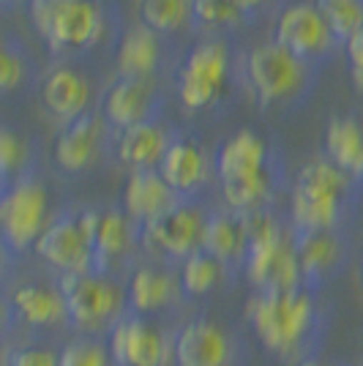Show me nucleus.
Wrapping results in <instances>:
<instances>
[{"instance_id":"7ed1b4c3","label":"nucleus","mask_w":363,"mask_h":366,"mask_svg":"<svg viewBox=\"0 0 363 366\" xmlns=\"http://www.w3.org/2000/svg\"><path fill=\"white\" fill-rule=\"evenodd\" d=\"M352 189L347 172L331 164L328 159L309 162L298 172L289 199V219L295 232H331L339 227L344 202Z\"/></svg>"},{"instance_id":"412c9836","label":"nucleus","mask_w":363,"mask_h":366,"mask_svg":"<svg viewBox=\"0 0 363 366\" xmlns=\"http://www.w3.org/2000/svg\"><path fill=\"white\" fill-rule=\"evenodd\" d=\"M159 175L166 181V186L178 194L189 197L194 194L199 186L208 178V162L205 153L199 151V145L181 139V142H169L164 159L159 164Z\"/></svg>"},{"instance_id":"a211bd4d","label":"nucleus","mask_w":363,"mask_h":366,"mask_svg":"<svg viewBox=\"0 0 363 366\" xmlns=\"http://www.w3.org/2000/svg\"><path fill=\"white\" fill-rule=\"evenodd\" d=\"M202 252L216 257L229 274H235L246 262L249 252V224L246 216L235 211H213L205 219L202 232Z\"/></svg>"},{"instance_id":"58836bf2","label":"nucleus","mask_w":363,"mask_h":366,"mask_svg":"<svg viewBox=\"0 0 363 366\" xmlns=\"http://www.w3.org/2000/svg\"><path fill=\"white\" fill-rule=\"evenodd\" d=\"M292 366H344V364H339V361H325L322 355H312V358H303V361H298V364H292Z\"/></svg>"},{"instance_id":"9b49d317","label":"nucleus","mask_w":363,"mask_h":366,"mask_svg":"<svg viewBox=\"0 0 363 366\" xmlns=\"http://www.w3.org/2000/svg\"><path fill=\"white\" fill-rule=\"evenodd\" d=\"M85 222L91 229L93 271L121 279L134 244H139V227L126 216V211H85Z\"/></svg>"},{"instance_id":"2f4dec72","label":"nucleus","mask_w":363,"mask_h":366,"mask_svg":"<svg viewBox=\"0 0 363 366\" xmlns=\"http://www.w3.org/2000/svg\"><path fill=\"white\" fill-rule=\"evenodd\" d=\"M61 347H52L41 336H33L25 342H11L6 366H58Z\"/></svg>"},{"instance_id":"0eeeda50","label":"nucleus","mask_w":363,"mask_h":366,"mask_svg":"<svg viewBox=\"0 0 363 366\" xmlns=\"http://www.w3.org/2000/svg\"><path fill=\"white\" fill-rule=\"evenodd\" d=\"M33 22L55 49L93 46L104 28L93 0H33Z\"/></svg>"},{"instance_id":"f3484780","label":"nucleus","mask_w":363,"mask_h":366,"mask_svg":"<svg viewBox=\"0 0 363 366\" xmlns=\"http://www.w3.org/2000/svg\"><path fill=\"white\" fill-rule=\"evenodd\" d=\"M331 31L314 9V3H295L282 14L276 25V44L284 46L295 58H312L331 46Z\"/></svg>"},{"instance_id":"c03bdc74","label":"nucleus","mask_w":363,"mask_h":366,"mask_svg":"<svg viewBox=\"0 0 363 366\" xmlns=\"http://www.w3.org/2000/svg\"><path fill=\"white\" fill-rule=\"evenodd\" d=\"M344 366H347V364H344Z\"/></svg>"},{"instance_id":"a19ab883","label":"nucleus","mask_w":363,"mask_h":366,"mask_svg":"<svg viewBox=\"0 0 363 366\" xmlns=\"http://www.w3.org/2000/svg\"><path fill=\"white\" fill-rule=\"evenodd\" d=\"M9 339H0V366H6V355H9Z\"/></svg>"},{"instance_id":"4468645a","label":"nucleus","mask_w":363,"mask_h":366,"mask_svg":"<svg viewBox=\"0 0 363 366\" xmlns=\"http://www.w3.org/2000/svg\"><path fill=\"white\" fill-rule=\"evenodd\" d=\"M246 74H249V82L259 96V102L271 104L279 99H287L289 93L301 88L303 61L273 41V44L252 49V55L246 61Z\"/></svg>"},{"instance_id":"7c9ffc66","label":"nucleus","mask_w":363,"mask_h":366,"mask_svg":"<svg viewBox=\"0 0 363 366\" xmlns=\"http://www.w3.org/2000/svg\"><path fill=\"white\" fill-rule=\"evenodd\" d=\"M58 366H115L106 339L74 334L66 345H61Z\"/></svg>"},{"instance_id":"6e6552de","label":"nucleus","mask_w":363,"mask_h":366,"mask_svg":"<svg viewBox=\"0 0 363 366\" xmlns=\"http://www.w3.org/2000/svg\"><path fill=\"white\" fill-rule=\"evenodd\" d=\"M115 366H172V347H175V328L164 320L139 317L126 312L106 336Z\"/></svg>"},{"instance_id":"c9c22d12","label":"nucleus","mask_w":363,"mask_h":366,"mask_svg":"<svg viewBox=\"0 0 363 366\" xmlns=\"http://www.w3.org/2000/svg\"><path fill=\"white\" fill-rule=\"evenodd\" d=\"M347 58L349 71H352V82H355L358 91H363V31H358L347 41Z\"/></svg>"},{"instance_id":"37998d69","label":"nucleus","mask_w":363,"mask_h":366,"mask_svg":"<svg viewBox=\"0 0 363 366\" xmlns=\"http://www.w3.org/2000/svg\"><path fill=\"white\" fill-rule=\"evenodd\" d=\"M361 285H363V249H361Z\"/></svg>"},{"instance_id":"72a5a7b5","label":"nucleus","mask_w":363,"mask_h":366,"mask_svg":"<svg viewBox=\"0 0 363 366\" xmlns=\"http://www.w3.org/2000/svg\"><path fill=\"white\" fill-rule=\"evenodd\" d=\"M192 11L208 25H227V22H235L241 14L232 0H194Z\"/></svg>"},{"instance_id":"79ce46f5","label":"nucleus","mask_w":363,"mask_h":366,"mask_svg":"<svg viewBox=\"0 0 363 366\" xmlns=\"http://www.w3.org/2000/svg\"><path fill=\"white\" fill-rule=\"evenodd\" d=\"M6 189H9V183H6V181H3V178H0V197L6 194Z\"/></svg>"},{"instance_id":"e433bc0d","label":"nucleus","mask_w":363,"mask_h":366,"mask_svg":"<svg viewBox=\"0 0 363 366\" xmlns=\"http://www.w3.org/2000/svg\"><path fill=\"white\" fill-rule=\"evenodd\" d=\"M16 328H19V322H16L14 306L9 301V292L0 290V339H11Z\"/></svg>"},{"instance_id":"f8f14e48","label":"nucleus","mask_w":363,"mask_h":366,"mask_svg":"<svg viewBox=\"0 0 363 366\" xmlns=\"http://www.w3.org/2000/svg\"><path fill=\"white\" fill-rule=\"evenodd\" d=\"M9 292V301L14 306V315L19 328H28L33 336L55 334V331H69V315H66V301L58 279L55 282H19Z\"/></svg>"},{"instance_id":"1a4fd4ad","label":"nucleus","mask_w":363,"mask_h":366,"mask_svg":"<svg viewBox=\"0 0 363 366\" xmlns=\"http://www.w3.org/2000/svg\"><path fill=\"white\" fill-rule=\"evenodd\" d=\"M241 342L224 322L197 315L175 325L172 366H241Z\"/></svg>"},{"instance_id":"5701e85b","label":"nucleus","mask_w":363,"mask_h":366,"mask_svg":"<svg viewBox=\"0 0 363 366\" xmlns=\"http://www.w3.org/2000/svg\"><path fill=\"white\" fill-rule=\"evenodd\" d=\"M41 99H44V107L55 118L71 123L79 115H85L88 99H91V88H88L85 76H79L71 69H55L44 79Z\"/></svg>"},{"instance_id":"9d476101","label":"nucleus","mask_w":363,"mask_h":366,"mask_svg":"<svg viewBox=\"0 0 363 366\" xmlns=\"http://www.w3.org/2000/svg\"><path fill=\"white\" fill-rule=\"evenodd\" d=\"M33 254L46 262L52 271H58V276L93 271V244L85 211L52 219L39 235Z\"/></svg>"},{"instance_id":"f704fd0d","label":"nucleus","mask_w":363,"mask_h":366,"mask_svg":"<svg viewBox=\"0 0 363 366\" xmlns=\"http://www.w3.org/2000/svg\"><path fill=\"white\" fill-rule=\"evenodd\" d=\"M25 76V63L0 41V91H14Z\"/></svg>"},{"instance_id":"423d86ee","label":"nucleus","mask_w":363,"mask_h":366,"mask_svg":"<svg viewBox=\"0 0 363 366\" xmlns=\"http://www.w3.org/2000/svg\"><path fill=\"white\" fill-rule=\"evenodd\" d=\"M205 219L208 214L199 205L178 199L169 211L139 227V246L161 257L166 265H181L189 254L202 249Z\"/></svg>"},{"instance_id":"dca6fc26","label":"nucleus","mask_w":363,"mask_h":366,"mask_svg":"<svg viewBox=\"0 0 363 366\" xmlns=\"http://www.w3.org/2000/svg\"><path fill=\"white\" fill-rule=\"evenodd\" d=\"M295 257H298L301 285L319 292L344 268L347 249L342 244V238L336 235V229L331 232H295Z\"/></svg>"},{"instance_id":"20e7f679","label":"nucleus","mask_w":363,"mask_h":366,"mask_svg":"<svg viewBox=\"0 0 363 366\" xmlns=\"http://www.w3.org/2000/svg\"><path fill=\"white\" fill-rule=\"evenodd\" d=\"M249 252L243 271L254 290H289L301 287V271L295 257V232L279 224L268 211L246 214Z\"/></svg>"},{"instance_id":"f257e3e1","label":"nucleus","mask_w":363,"mask_h":366,"mask_svg":"<svg viewBox=\"0 0 363 366\" xmlns=\"http://www.w3.org/2000/svg\"><path fill=\"white\" fill-rule=\"evenodd\" d=\"M328 312L319 304L317 290H254L246 304V320L259 345L289 366L319 355L328 334Z\"/></svg>"},{"instance_id":"6ab92c4d","label":"nucleus","mask_w":363,"mask_h":366,"mask_svg":"<svg viewBox=\"0 0 363 366\" xmlns=\"http://www.w3.org/2000/svg\"><path fill=\"white\" fill-rule=\"evenodd\" d=\"M178 199L181 197L166 186L159 169H134L123 189V211L136 227H142L145 222L169 211Z\"/></svg>"},{"instance_id":"4be33fe9","label":"nucleus","mask_w":363,"mask_h":366,"mask_svg":"<svg viewBox=\"0 0 363 366\" xmlns=\"http://www.w3.org/2000/svg\"><path fill=\"white\" fill-rule=\"evenodd\" d=\"M99 139H101V126L93 115H79L61 132L55 139V164L66 172H79L91 167L96 153H99Z\"/></svg>"},{"instance_id":"393cba45","label":"nucleus","mask_w":363,"mask_h":366,"mask_svg":"<svg viewBox=\"0 0 363 366\" xmlns=\"http://www.w3.org/2000/svg\"><path fill=\"white\" fill-rule=\"evenodd\" d=\"M153 91L148 79H118L104 96V112L109 123L118 129H129L136 123H145L151 109Z\"/></svg>"},{"instance_id":"2eb2a0df","label":"nucleus","mask_w":363,"mask_h":366,"mask_svg":"<svg viewBox=\"0 0 363 366\" xmlns=\"http://www.w3.org/2000/svg\"><path fill=\"white\" fill-rule=\"evenodd\" d=\"M229 58L224 44H202L197 46L181 69L178 76V96L189 109H205L216 102V96L224 88Z\"/></svg>"},{"instance_id":"a878e982","label":"nucleus","mask_w":363,"mask_h":366,"mask_svg":"<svg viewBox=\"0 0 363 366\" xmlns=\"http://www.w3.org/2000/svg\"><path fill=\"white\" fill-rule=\"evenodd\" d=\"M328 162L349 178H363V129L352 118H333L325 132Z\"/></svg>"},{"instance_id":"c85d7f7f","label":"nucleus","mask_w":363,"mask_h":366,"mask_svg":"<svg viewBox=\"0 0 363 366\" xmlns=\"http://www.w3.org/2000/svg\"><path fill=\"white\" fill-rule=\"evenodd\" d=\"M333 39L349 41L358 31H363V0H314Z\"/></svg>"},{"instance_id":"aec40b11","label":"nucleus","mask_w":363,"mask_h":366,"mask_svg":"<svg viewBox=\"0 0 363 366\" xmlns=\"http://www.w3.org/2000/svg\"><path fill=\"white\" fill-rule=\"evenodd\" d=\"M219 181H246V178H257L268 172V151L265 142L252 132L241 129L238 134L224 142V148L219 151Z\"/></svg>"},{"instance_id":"c756f323","label":"nucleus","mask_w":363,"mask_h":366,"mask_svg":"<svg viewBox=\"0 0 363 366\" xmlns=\"http://www.w3.org/2000/svg\"><path fill=\"white\" fill-rule=\"evenodd\" d=\"M192 11L189 0H139V19L153 33L178 31Z\"/></svg>"},{"instance_id":"f03ea898","label":"nucleus","mask_w":363,"mask_h":366,"mask_svg":"<svg viewBox=\"0 0 363 366\" xmlns=\"http://www.w3.org/2000/svg\"><path fill=\"white\" fill-rule=\"evenodd\" d=\"M58 285H61L63 301H66L71 334L106 339L109 331L129 312L126 279L88 271V274L58 276Z\"/></svg>"},{"instance_id":"ea45409f","label":"nucleus","mask_w":363,"mask_h":366,"mask_svg":"<svg viewBox=\"0 0 363 366\" xmlns=\"http://www.w3.org/2000/svg\"><path fill=\"white\" fill-rule=\"evenodd\" d=\"M235 6H238V11H249V9H254V6H259L262 0H232Z\"/></svg>"},{"instance_id":"473e14b6","label":"nucleus","mask_w":363,"mask_h":366,"mask_svg":"<svg viewBox=\"0 0 363 366\" xmlns=\"http://www.w3.org/2000/svg\"><path fill=\"white\" fill-rule=\"evenodd\" d=\"M28 162V145L11 129H0V178L9 183H16L22 178V167Z\"/></svg>"},{"instance_id":"cd10ccee","label":"nucleus","mask_w":363,"mask_h":366,"mask_svg":"<svg viewBox=\"0 0 363 366\" xmlns=\"http://www.w3.org/2000/svg\"><path fill=\"white\" fill-rule=\"evenodd\" d=\"M229 276V271L211 257L208 252H194L178 265V282H181L183 301H197V298H208L222 287V282Z\"/></svg>"},{"instance_id":"bb28decb","label":"nucleus","mask_w":363,"mask_h":366,"mask_svg":"<svg viewBox=\"0 0 363 366\" xmlns=\"http://www.w3.org/2000/svg\"><path fill=\"white\" fill-rule=\"evenodd\" d=\"M159 66V41L156 33L136 25L123 36L118 49V74L121 79H148Z\"/></svg>"},{"instance_id":"39448f33","label":"nucleus","mask_w":363,"mask_h":366,"mask_svg":"<svg viewBox=\"0 0 363 366\" xmlns=\"http://www.w3.org/2000/svg\"><path fill=\"white\" fill-rule=\"evenodd\" d=\"M49 194L36 178H19L0 197V241L11 254H25L44 232Z\"/></svg>"},{"instance_id":"4c0bfd02","label":"nucleus","mask_w":363,"mask_h":366,"mask_svg":"<svg viewBox=\"0 0 363 366\" xmlns=\"http://www.w3.org/2000/svg\"><path fill=\"white\" fill-rule=\"evenodd\" d=\"M11 252L0 241V290H9V274H11Z\"/></svg>"},{"instance_id":"b1692460","label":"nucleus","mask_w":363,"mask_h":366,"mask_svg":"<svg viewBox=\"0 0 363 366\" xmlns=\"http://www.w3.org/2000/svg\"><path fill=\"white\" fill-rule=\"evenodd\" d=\"M169 139L156 123H136L121 132L118 139V159L131 169H153L161 164Z\"/></svg>"},{"instance_id":"ddd939ff","label":"nucleus","mask_w":363,"mask_h":366,"mask_svg":"<svg viewBox=\"0 0 363 366\" xmlns=\"http://www.w3.org/2000/svg\"><path fill=\"white\" fill-rule=\"evenodd\" d=\"M129 312L151 320H166L183 304L178 271L169 265H136L126 276Z\"/></svg>"}]
</instances>
